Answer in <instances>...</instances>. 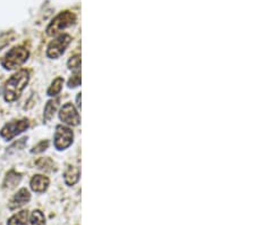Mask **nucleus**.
Here are the masks:
<instances>
[{"mask_svg":"<svg viewBox=\"0 0 255 225\" xmlns=\"http://www.w3.org/2000/svg\"><path fill=\"white\" fill-rule=\"evenodd\" d=\"M28 220V212L27 211H22L11 216V218L8 220L7 225H26Z\"/></svg>","mask_w":255,"mask_h":225,"instance_id":"nucleus-12","label":"nucleus"},{"mask_svg":"<svg viewBox=\"0 0 255 225\" xmlns=\"http://www.w3.org/2000/svg\"><path fill=\"white\" fill-rule=\"evenodd\" d=\"M59 118L60 121H63L66 124L72 126H76L81 123V118L76 108L74 107L73 104H69V102L68 104H65L63 106V108L60 109Z\"/></svg>","mask_w":255,"mask_h":225,"instance_id":"nucleus-7","label":"nucleus"},{"mask_svg":"<svg viewBox=\"0 0 255 225\" xmlns=\"http://www.w3.org/2000/svg\"><path fill=\"white\" fill-rule=\"evenodd\" d=\"M30 200H31L30 191L25 189V188H23V189H20L17 194L10 199L9 204H8V207H9L10 211L17 210V208H20L23 207L24 205H26Z\"/></svg>","mask_w":255,"mask_h":225,"instance_id":"nucleus-8","label":"nucleus"},{"mask_svg":"<svg viewBox=\"0 0 255 225\" xmlns=\"http://www.w3.org/2000/svg\"><path fill=\"white\" fill-rule=\"evenodd\" d=\"M64 84V79L63 77H57V79L53 80V82L50 85V88L48 89V96L49 97H57L60 93L61 89H63Z\"/></svg>","mask_w":255,"mask_h":225,"instance_id":"nucleus-14","label":"nucleus"},{"mask_svg":"<svg viewBox=\"0 0 255 225\" xmlns=\"http://www.w3.org/2000/svg\"><path fill=\"white\" fill-rule=\"evenodd\" d=\"M20 177L19 173H16L14 171H10L9 173L7 174L5 179V182H3V188H8V189H13L17 184L20 182Z\"/></svg>","mask_w":255,"mask_h":225,"instance_id":"nucleus-13","label":"nucleus"},{"mask_svg":"<svg viewBox=\"0 0 255 225\" xmlns=\"http://www.w3.org/2000/svg\"><path fill=\"white\" fill-rule=\"evenodd\" d=\"M81 84V73L80 72H75V74H74L71 80L68 81V87L69 88H76L79 87Z\"/></svg>","mask_w":255,"mask_h":225,"instance_id":"nucleus-17","label":"nucleus"},{"mask_svg":"<svg viewBox=\"0 0 255 225\" xmlns=\"http://www.w3.org/2000/svg\"><path fill=\"white\" fill-rule=\"evenodd\" d=\"M68 67L72 69L74 72H80V67H81V56L80 55H75L73 56L71 59L68 60Z\"/></svg>","mask_w":255,"mask_h":225,"instance_id":"nucleus-16","label":"nucleus"},{"mask_svg":"<svg viewBox=\"0 0 255 225\" xmlns=\"http://www.w3.org/2000/svg\"><path fill=\"white\" fill-rule=\"evenodd\" d=\"M28 56H30V52H28L26 48H24L22 46L15 47L13 49H10V50L6 54V56L3 57L1 65L3 68L9 69L10 71V69L17 68L20 65L25 63Z\"/></svg>","mask_w":255,"mask_h":225,"instance_id":"nucleus-2","label":"nucleus"},{"mask_svg":"<svg viewBox=\"0 0 255 225\" xmlns=\"http://www.w3.org/2000/svg\"><path fill=\"white\" fill-rule=\"evenodd\" d=\"M76 105H77V108H81V93H79V95H77Z\"/></svg>","mask_w":255,"mask_h":225,"instance_id":"nucleus-19","label":"nucleus"},{"mask_svg":"<svg viewBox=\"0 0 255 225\" xmlns=\"http://www.w3.org/2000/svg\"><path fill=\"white\" fill-rule=\"evenodd\" d=\"M72 38L68 34H60L58 38H56L53 41L49 43L47 49V56L49 58L56 59L64 54L66 48L71 43Z\"/></svg>","mask_w":255,"mask_h":225,"instance_id":"nucleus-4","label":"nucleus"},{"mask_svg":"<svg viewBox=\"0 0 255 225\" xmlns=\"http://www.w3.org/2000/svg\"><path fill=\"white\" fill-rule=\"evenodd\" d=\"M80 175H81V172L79 167L68 166L64 173V179H65L66 184H67V186H74V184L79 182Z\"/></svg>","mask_w":255,"mask_h":225,"instance_id":"nucleus-10","label":"nucleus"},{"mask_svg":"<svg viewBox=\"0 0 255 225\" xmlns=\"http://www.w3.org/2000/svg\"><path fill=\"white\" fill-rule=\"evenodd\" d=\"M49 146V141L46 140V141H41L40 143H38L34 148L32 149V153L33 154H39V153H42V151L46 150L48 148Z\"/></svg>","mask_w":255,"mask_h":225,"instance_id":"nucleus-18","label":"nucleus"},{"mask_svg":"<svg viewBox=\"0 0 255 225\" xmlns=\"http://www.w3.org/2000/svg\"><path fill=\"white\" fill-rule=\"evenodd\" d=\"M26 225H46V218H44L43 213L39 210L33 211L30 220H27Z\"/></svg>","mask_w":255,"mask_h":225,"instance_id":"nucleus-15","label":"nucleus"},{"mask_svg":"<svg viewBox=\"0 0 255 225\" xmlns=\"http://www.w3.org/2000/svg\"><path fill=\"white\" fill-rule=\"evenodd\" d=\"M76 22V16L72 11H63L59 15H57L55 18L51 20L47 27L48 35H56L60 31L65 30L69 26H72Z\"/></svg>","mask_w":255,"mask_h":225,"instance_id":"nucleus-3","label":"nucleus"},{"mask_svg":"<svg viewBox=\"0 0 255 225\" xmlns=\"http://www.w3.org/2000/svg\"><path fill=\"white\" fill-rule=\"evenodd\" d=\"M49 179L44 175H35L31 180V189L34 192H38V194H42V192L46 191L49 187Z\"/></svg>","mask_w":255,"mask_h":225,"instance_id":"nucleus-9","label":"nucleus"},{"mask_svg":"<svg viewBox=\"0 0 255 225\" xmlns=\"http://www.w3.org/2000/svg\"><path fill=\"white\" fill-rule=\"evenodd\" d=\"M74 133L71 129L66 128L64 125H58L56 128L55 139L53 143L57 150H65L73 143Z\"/></svg>","mask_w":255,"mask_h":225,"instance_id":"nucleus-6","label":"nucleus"},{"mask_svg":"<svg viewBox=\"0 0 255 225\" xmlns=\"http://www.w3.org/2000/svg\"><path fill=\"white\" fill-rule=\"evenodd\" d=\"M30 123L27 120H20V121H11L3 126L0 131V136L3 139H6L7 141L11 140V139L18 136L24 131H26Z\"/></svg>","mask_w":255,"mask_h":225,"instance_id":"nucleus-5","label":"nucleus"},{"mask_svg":"<svg viewBox=\"0 0 255 225\" xmlns=\"http://www.w3.org/2000/svg\"><path fill=\"white\" fill-rule=\"evenodd\" d=\"M59 106V99L55 100H49L47 102L46 107H44V113H43V118L44 121H50L51 118L55 116V113L57 112V108Z\"/></svg>","mask_w":255,"mask_h":225,"instance_id":"nucleus-11","label":"nucleus"},{"mask_svg":"<svg viewBox=\"0 0 255 225\" xmlns=\"http://www.w3.org/2000/svg\"><path fill=\"white\" fill-rule=\"evenodd\" d=\"M28 80H30V74H28V71H26V69H20V71L11 76L7 81L5 89H3V98H5V100L7 102L17 100L20 95H22L23 90L25 89L26 84L28 83Z\"/></svg>","mask_w":255,"mask_h":225,"instance_id":"nucleus-1","label":"nucleus"}]
</instances>
